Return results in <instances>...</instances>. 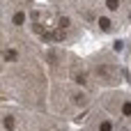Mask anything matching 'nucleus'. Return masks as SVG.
Listing matches in <instances>:
<instances>
[{
  "instance_id": "423d86ee",
  "label": "nucleus",
  "mask_w": 131,
  "mask_h": 131,
  "mask_svg": "<svg viewBox=\"0 0 131 131\" xmlns=\"http://www.w3.org/2000/svg\"><path fill=\"white\" fill-rule=\"evenodd\" d=\"M106 5H108V9H117L120 0H106Z\"/></svg>"
},
{
  "instance_id": "f257e3e1",
  "label": "nucleus",
  "mask_w": 131,
  "mask_h": 131,
  "mask_svg": "<svg viewBox=\"0 0 131 131\" xmlns=\"http://www.w3.org/2000/svg\"><path fill=\"white\" fill-rule=\"evenodd\" d=\"M14 127H16V120H14L12 115H7V117H5V129H7V131H12Z\"/></svg>"
},
{
  "instance_id": "6e6552de",
  "label": "nucleus",
  "mask_w": 131,
  "mask_h": 131,
  "mask_svg": "<svg viewBox=\"0 0 131 131\" xmlns=\"http://www.w3.org/2000/svg\"><path fill=\"white\" fill-rule=\"evenodd\" d=\"M122 113H124V115H131V104H124V106H122Z\"/></svg>"
},
{
  "instance_id": "f03ea898",
  "label": "nucleus",
  "mask_w": 131,
  "mask_h": 131,
  "mask_svg": "<svg viewBox=\"0 0 131 131\" xmlns=\"http://www.w3.org/2000/svg\"><path fill=\"white\" fill-rule=\"evenodd\" d=\"M99 28H101V30H111V18L101 16V18H99Z\"/></svg>"
},
{
  "instance_id": "39448f33",
  "label": "nucleus",
  "mask_w": 131,
  "mask_h": 131,
  "mask_svg": "<svg viewBox=\"0 0 131 131\" xmlns=\"http://www.w3.org/2000/svg\"><path fill=\"white\" fill-rule=\"evenodd\" d=\"M23 18H25V16H23L21 12H16V14H14V23H16V25H21V23H23Z\"/></svg>"
},
{
  "instance_id": "7ed1b4c3",
  "label": "nucleus",
  "mask_w": 131,
  "mask_h": 131,
  "mask_svg": "<svg viewBox=\"0 0 131 131\" xmlns=\"http://www.w3.org/2000/svg\"><path fill=\"white\" fill-rule=\"evenodd\" d=\"M16 58H18V55H16V51H14V48H9V51L5 53V60H7V62H14Z\"/></svg>"
},
{
  "instance_id": "0eeeda50",
  "label": "nucleus",
  "mask_w": 131,
  "mask_h": 131,
  "mask_svg": "<svg viewBox=\"0 0 131 131\" xmlns=\"http://www.w3.org/2000/svg\"><path fill=\"white\" fill-rule=\"evenodd\" d=\"M74 101H76V104H81V106H83V104H85V97H83V94H74Z\"/></svg>"
},
{
  "instance_id": "20e7f679",
  "label": "nucleus",
  "mask_w": 131,
  "mask_h": 131,
  "mask_svg": "<svg viewBox=\"0 0 131 131\" xmlns=\"http://www.w3.org/2000/svg\"><path fill=\"white\" fill-rule=\"evenodd\" d=\"M99 131H113V124L106 120V122H101V124H99Z\"/></svg>"
}]
</instances>
